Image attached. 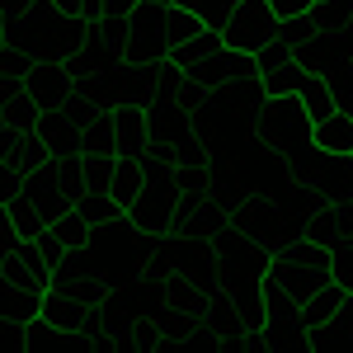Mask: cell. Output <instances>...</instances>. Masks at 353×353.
Wrapping results in <instances>:
<instances>
[{
    "instance_id": "cell-12",
    "label": "cell",
    "mask_w": 353,
    "mask_h": 353,
    "mask_svg": "<svg viewBox=\"0 0 353 353\" xmlns=\"http://www.w3.org/2000/svg\"><path fill=\"white\" fill-rule=\"evenodd\" d=\"M301 236L316 245H330L339 236H349V217H344V203H316L306 221H301Z\"/></svg>"
},
{
    "instance_id": "cell-11",
    "label": "cell",
    "mask_w": 353,
    "mask_h": 353,
    "mask_svg": "<svg viewBox=\"0 0 353 353\" xmlns=\"http://www.w3.org/2000/svg\"><path fill=\"white\" fill-rule=\"evenodd\" d=\"M141 179H146V165H141V156L137 151H118L113 156V170H109V184H104V193H109L113 203H132L137 189H141Z\"/></svg>"
},
{
    "instance_id": "cell-30",
    "label": "cell",
    "mask_w": 353,
    "mask_h": 353,
    "mask_svg": "<svg viewBox=\"0 0 353 353\" xmlns=\"http://www.w3.org/2000/svg\"><path fill=\"white\" fill-rule=\"evenodd\" d=\"M0 349H24V321L0 316Z\"/></svg>"
},
{
    "instance_id": "cell-19",
    "label": "cell",
    "mask_w": 353,
    "mask_h": 353,
    "mask_svg": "<svg viewBox=\"0 0 353 353\" xmlns=\"http://www.w3.org/2000/svg\"><path fill=\"white\" fill-rule=\"evenodd\" d=\"M43 231H48V236H52V241L61 245L66 254H76V250H85V245H90V236H94V226H90L85 217H76L71 208H66V212H61L57 221H48Z\"/></svg>"
},
{
    "instance_id": "cell-3",
    "label": "cell",
    "mask_w": 353,
    "mask_h": 353,
    "mask_svg": "<svg viewBox=\"0 0 353 353\" xmlns=\"http://www.w3.org/2000/svg\"><path fill=\"white\" fill-rule=\"evenodd\" d=\"M174 208H179V179H174V170H146L137 198L123 208V221L137 226V231H156L161 236L165 226H170V217H174Z\"/></svg>"
},
{
    "instance_id": "cell-7",
    "label": "cell",
    "mask_w": 353,
    "mask_h": 353,
    "mask_svg": "<svg viewBox=\"0 0 353 353\" xmlns=\"http://www.w3.org/2000/svg\"><path fill=\"white\" fill-rule=\"evenodd\" d=\"M118 61H123V52H118L113 43H104L94 28H90L81 43H76L71 52L61 57V66H66V76H71V81H90V76L109 71V66H118Z\"/></svg>"
},
{
    "instance_id": "cell-23",
    "label": "cell",
    "mask_w": 353,
    "mask_h": 353,
    "mask_svg": "<svg viewBox=\"0 0 353 353\" xmlns=\"http://www.w3.org/2000/svg\"><path fill=\"white\" fill-rule=\"evenodd\" d=\"M0 123H5L10 132H33V123H38V104L19 90V94H10V99L0 104Z\"/></svg>"
},
{
    "instance_id": "cell-2",
    "label": "cell",
    "mask_w": 353,
    "mask_h": 353,
    "mask_svg": "<svg viewBox=\"0 0 353 353\" xmlns=\"http://www.w3.org/2000/svg\"><path fill=\"white\" fill-rule=\"evenodd\" d=\"M226 226H236L245 241L259 245L264 254L283 250V245L297 236V226L288 221V212L273 198H264V193H241L236 203H226Z\"/></svg>"
},
{
    "instance_id": "cell-34",
    "label": "cell",
    "mask_w": 353,
    "mask_h": 353,
    "mask_svg": "<svg viewBox=\"0 0 353 353\" xmlns=\"http://www.w3.org/2000/svg\"><path fill=\"white\" fill-rule=\"evenodd\" d=\"M57 10H61V14H76V19H81V0H52Z\"/></svg>"
},
{
    "instance_id": "cell-37",
    "label": "cell",
    "mask_w": 353,
    "mask_h": 353,
    "mask_svg": "<svg viewBox=\"0 0 353 353\" xmlns=\"http://www.w3.org/2000/svg\"><path fill=\"white\" fill-rule=\"evenodd\" d=\"M349 66H353V57H349Z\"/></svg>"
},
{
    "instance_id": "cell-16",
    "label": "cell",
    "mask_w": 353,
    "mask_h": 353,
    "mask_svg": "<svg viewBox=\"0 0 353 353\" xmlns=\"http://www.w3.org/2000/svg\"><path fill=\"white\" fill-rule=\"evenodd\" d=\"M71 212L85 217L94 231H99V226H109V221H123V203H113L104 189H85L81 198H71Z\"/></svg>"
},
{
    "instance_id": "cell-8",
    "label": "cell",
    "mask_w": 353,
    "mask_h": 353,
    "mask_svg": "<svg viewBox=\"0 0 353 353\" xmlns=\"http://www.w3.org/2000/svg\"><path fill=\"white\" fill-rule=\"evenodd\" d=\"M71 90H76V81L66 76V66H61V61H33V66L24 71V94L38 104V109L61 104Z\"/></svg>"
},
{
    "instance_id": "cell-17",
    "label": "cell",
    "mask_w": 353,
    "mask_h": 353,
    "mask_svg": "<svg viewBox=\"0 0 353 353\" xmlns=\"http://www.w3.org/2000/svg\"><path fill=\"white\" fill-rule=\"evenodd\" d=\"M81 156H118V137H113L109 109H94V118L81 128Z\"/></svg>"
},
{
    "instance_id": "cell-18",
    "label": "cell",
    "mask_w": 353,
    "mask_h": 353,
    "mask_svg": "<svg viewBox=\"0 0 353 353\" xmlns=\"http://www.w3.org/2000/svg\"><path fill=\"white\" fill-rule=\"evenodd\" d=\"M259 344L269 353H288V349L306 353V325H301L297 316H292V321H264V325H259Z\"/></svg>"
},
{
    "instance_id": "cell-21",
    "label": "cell",
    "mask_w": 353,
    "mask_h": 353,
    "mask_svg": "<svg viewBox=\"0 0 353 353\" xmlns=\"http://www.w3.org/2000/svg\"><path fill=\"white\" fill-rule=\"evenodd\" d=\"M306 19L316 33H344L353 24V0H311Z\"/></svg>"
},
{
    "instance_id": "cell-26",
    "label": "cell",
    "mask_w": 353,
    "mask_h": 353,
    "mask_svg": "<svg viewBox=\"0 0 353 353\" xmlns=\"http://www.w3.org/2000/svg\"><path fill=\"white\" fill-rule=\"evenodd\" d=\"M330 278L344 288V292H353V236H339V241H330Z\"/></svg>"
},
{
    "instance_id": "cell-10",
    "label": "cell",
    "mask_w": 353,
    "mask_h": 353,
    "mask_svg": "<svg viewBox=\"0 0 353 353\" xmlns=\"http://www.w3.org/2000/svg\"><path fill=\"white\" fill-rule=\"evenodd\" d=\"M311 146L325 156H353V118L344 109H334L321 123H311Z\"/></svg>"
},
{
    "instance_id": "cell-36",
    "label": "cell",
    "mask_w": 353,
    "mask_h": 353,
    "mask_svg": "<svg viewBox=\"0 0 353 353\" xmlns=\"http://www.w3.org/2000/svg\"><path fill=\"white\" fill-rule=\"evenodd\" d=\"M156 5H170V0H156Z\"/></svg>"
},
{
    "instance_id": "cell-20",
    "label": "cell",
    "mask_w": 353,
    "mask_h": 353,
    "mask_svg": "<svg viewBox=\"0 0 353 353\" xmlns=\"http://www.w3.org/2000/svg\"><path fill=\"white\" fill-rule=\"evenodd\" d=\"M212 48H221V33H217V28H203V33H193L189 43H174L165 61H170L174 71H193V66H198L203 57L212 52Z\"/></svg>"
},
{
    "instance_id": "cell-6",
    "label": "cell",
    "mask_w": 353,
    "mask_h": 353,
    "mask_svg": "<svg viewBox=\"0 0 353 353\" xmlns=\"http://www.w3.org/2000/svg\"><path fill=\"white\" fill-rule=\"evenodd\" d=\"M184 76H193V81L203 85V94L208 90H217V85H226V81H250V76H259V66H254V57L250 52H236V48H212V52L203 57L193 71H184Z\"/></svg>"
},
{
    "instance_id": "cell-32",
    "label": "cell",
    "mask_w": 353,
    "mask_h": 353,
    "mask_svg": "<svg viewBox=\"0 0 353 353\" xmlns=\"http://www.w3.org/2000/svg\"><path fill=\"white\" fill-rule=\"evenodd\" d=\"M14 245H19V231H14V221H10V212L0 208V259H5V254H10Z\"/></svg>"
},
{
    "instance_id": "cell-14",
    "label": "cell",
    "mask_w": 353,
    "mask_h": 353,
    "mask_svg": "<svg viewBox=\"0 0 353 353\" xmlns=\"http://www.w3.org/2000/svg\"><path fill=\"white\" fill-rule=\"evenodd\" d=\"M113 113V137H118V151H146V104H118Z\"/></svg>"
},
{
    "instance_id": "cell-25",
    "label": "cell",
    "mask_w": 353,
    "mask_h": 353,
    "mask_svg": "<svg viewBox=\"0 0 353 353\" xmlns=\"http://www.w3.org/2000/svg\"><path fill=\"white\" fill-rule=\"evenodd\" d=\"M203 19H198V14H193V10H184V5H170V10H165V38H170V48H174V43H189L193 33H203Z\"/></svg>"
},
{
    "instance_id": "cell-33",
    "label": "cell",
    "mask_w": 353,
    "mask_h": 353,
    "mask_svg": "<svg viewBox=\"0 0 353 353\" xmlns=\"http://www.w3.org/2000/svg\"><path fill=\"white\" fill-rule=\"evenodd\" d=\"M269 5H273L278 19H292V14H306L311 10V0H269Z\"/></svg>"
},
{
    "instance_id": "cell-4",
    "label": "cell",
    "mask_w": 353,
    "mask_h": 353,
    "mask_svg": "<svg viewBox=\"0 0 353 353\" xmlns=\"http://www.w3.org/2000/svg\"><path fill=\"white\" fill-rule=\"evenodd\" d=\"M165 10L170 5H156V0H137L128 10V38H123V61H137V66H161L170 57V38H165Z\"/></svg>"
},
{
    "instance_id": "cell-35",
    "label": "cell",
    "mask_w": 353,
    "mask_h": 353,
    "mask_svg": "<svg viewBox=\"0 0 353 353\" xmlns=\"http://www.w3.org/2000/svg\"><path fill=\"white\" fill-rule=\"evenodd\" d=\"M5 43H10V24L0 19V48H5Z\"/></svg>"
},
{
    "instance_id": "cell-27",
    "label": "cell",
    "mask_w": 353,
    "mask_h": 353,
    "mask_svg": "<svg viewBox=\"0 0 353 353\" xmlns=\"http://www.w3.org/2000/svg\"><path fill=\"white\" fill-rule=\"evenodd\" d=\"M52 174L66 198H81L85 193V170H81V156H52Z\"/></svg>"
},
{
    "instance_id": "cell-15",
    "label": "cell",
    "mask_w": 353,
    "mask_h": 353,
    "mask_svg": "<svg viewBox=\"0 0 353 353\" xmlns=\"http://www.w3.org/2000/svg\"><path fill=\"white\" fill-rule=\"evenodd\" d=\"M349 297V292H344V288H339V283H334V278H330L325 288H316V292H311V297L301 301V311H297V321L306 330H316V325H325L330 316H334V311H339V301Z\"/></svg>"
},
{
    "instance_id": "cell-28",
    "label": "cell",
    "mask_w": 353,
    "mask_h": 353,
    "mask_svg": "<svg viewBox=\"0 0 353 353\" xmlns=\"http://www.w3.org/2000/svg\"><path fill=\"white\" fill-rule=\"evenodd\" d=\"M170 5L193 10V14H198L208 28H217V33H221V24H226V14H231V5H236V0H170Z\"/></svg>"
},
{
    "instance_id": "cell-22",
    "label": "cell",
    "mask_w": 353,
    "mask_h": 353,
    "mask_svg": "<svg viewBox=\"0 0 353 353\" xmlns=\"http://www.w3.org/2000/svg\"><path fill=\"white\" fill-rule=\"evenodd\" d=\"M311 81V71L297 66V61H283V66H273V71H259V85H264V94H301V85Z\"/></svg>"
},
{
    "instance_id": "cell-31",
    "label": "cell",
    "mask_w": 353,
    "mask_h": 353,
    "mask_svg": "<svg viewBox=\"0 0 353 353\" xmlns=\"http://www.w3.org/2000/svg\"><path fill=\"white\" fill-rule=\"evenodd\" d=\"M19 179H24V174H19V165L10 161V156H0V208H5V198H10V193L19 189Z\"/></svg>"
},
{
    "instance_id": "cell-29",
    "label": "cell",
    "mask_w": 353,
    "mask_h": 353,
    "mask_svg": "<svg viewBox=\"0 0 353 353\" xmlns=\"http://www.w3.org/2000/svg\"><path fill=\"white\" fill-rule=\"evenodd\" d=\"M325 81H330V94H334V109H344L353 118V66H349V61H344V66H334Z\"/></svg>"
},
{
    "instance_id": "cell-5",
    "label": "cell",
    "mask_w": 353,
    "mask_h": 353,
    "mask_svg": "<svg viewBox=\"0 0 353 353\" xmlns=\"http://www.w3.org/2000/svg\"><path fill=\"white\" fill-rule=\"evenodd\" d=\"M273 28H278V14H273L269 0H236L231 14H226V24H221V43L254 57L273 38Z\"/></svg>"
},
{
    "instance_id": "cell-9",
    "label": "cell",
    "mask_w": 353,
    "mask_h": 353,
    "mask_svg": "<svg viewBox=\"0 0 353 353\" xmlns=\"http://www.w3.org/2000/svg\"><path fill=\"white\" fill-rule=\"evenodd\" d=\"M325 349H353V292L339 301V311L325 325L306 330V353H325Z\"/></svg>"
},
{
    "instance_id": "cell-1",
    "label": "cell",
    "mask_w": 353,
    "mask_h": 353,
    "mask_svg": "<svg viewBox=\"0 0 353 353\" xmlns=\"http://www.w3.org/2000/svg\"><path fill=\"white\" fill-rule=\"evenodd\" d=\"M264 273H269L278 288H288L297 301H306L316 288L330 283V250L316 245V241H306V236H292L283 250L269 254V269Z\"/></svg>"
},
{
    "instance_id": "cell-13",
    "label": "cell",
    "mask_w": 353,
    "mask_h": 353,
    "mask_svg": "<svg viewBox=\"0 0 353 353\" xmlns=\"http://www.w3.org/2000/svg\"><path fill=\"white\" fill-rule=\"evenodd\" d=\"M38 316H43L48 325L66 330V334H81V330L90 325V316H85L76 301H66L57 288H43V297H38Z\"/></svg>"
},
{
    "instance_id": "cell-24",
    "label": "cell",
    "mask_w": 353,
    "mask_h": 353,
    "mask_svg": "<svg viewBox=\"0 0 353 353\" xmlns=\"http://www.w3.org/2000/svg\"><path fill=\"white\" fill-rule=\"evenodd\" d=\"M301 109H306V118H311V123H321V118H325V113H334V94H330V81L325 76H311V81L301 85Z\"/></svg>"
},
{
    "instance_id": "cell-38",
    "label": "cell",
    "mask_w": 353,
    "mask_h": 353,
    "mask_svg": "<svg viewBox=\"0 0 353 353\" xmlns=\"http://www.w3.org/2000/svg\"><path fill=\"white\" fill-rule=\"evenodd\" d=\"M349 161H353V156H349Z\"/></svg>"
}]
</instances>
